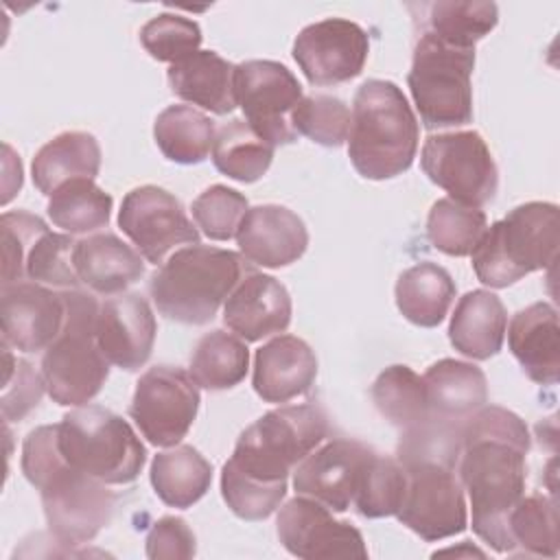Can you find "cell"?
I'll return each instance as SVG.
<instances>
[{"instance_id":"31","label":"cell","mask_w":560,"mask_h":560,"mask_svg":"<svg viewBox=\"0 0 560 560\" xmlns=\"http://www.w3.org/2000/svg\"><path fill=\"white\" fill-rule=\"evenodd\" d=\"M214 136V120L190 105H168L153 122L158 149L175 164L203 162L212 151Z\"/></svg>"},{"instance_id":"17","label":"cell","mask_w":560,"mask_h":560,"mask_svg":"<svg viewBox=\"0 0 560 560\" xmlns=\"http://www.w3.org/2000/svg\"><path fill=\"white\" fill-rule=\"evenodd\" d=\"M66 293L22 280L2 284L0 319L2 346L20 352L46 350L66 324Z\"/></svg>"},{"instance_id":"14","label":"cell","mask_w":560,"mask_h":560,"mask_svg":"<svg viewBox=\"0 0 560 560\" xmlns=\"http://www.w3.org/2000/svg\"><path fill=\"white\" fill-rule=\"evenodd\" d=\"M118 225L144 260L162 265L177 245H197L199 230L168 190L147 184L129 190L118 210Z\"/></svg>"},{"instance_id":"45","label":"cell","mask_w":560,"mask_h":560,"mask_svg":"<svg viewBox=\"0 0 560 560\" xmlns=\"http://www.w3.org/2000/svg\"><path fill=\"white\" fill-rule=\"evenodd\" d=\"M4 357V383H2V418L7 422H20L26 418L44 396V378L26 359L11 354V348L2 346Z\"/></svg>"},{"instance_id":"40","label":"cell","mask_w":560,"mask_h":560,"mask_svg":"<svg viewBox=\"0 0 560 560\" xmlns=\"http://www.w3.org/2000/svg\"><path fill=\"white\" fill-rule=\"evenodd\" d=\"M293 127L298 136L302 133L322 147H341L350 131V109L330 94L302 96L293 112Z\"/></svg>"},{"instance_id":"16","label":"cell","mask_w":560,"mask_h":560,"mask_svg":"<svg viewBox=\"0 0 560 560\" xmlns=\"http://www.w3.org/2000/svg\"><path fill=\"white\" fill-rule=\"evenodd\" d=\"M276 532L295 558H368L365 540L350 521L335 518L332 510L302 494L280 508Z\"/></svg>"},{"instance_id":"20","label":"cell","mask_w":560,"mask_h":560,"mask_svg":"<svg viewBox=\"0 0 560 560\" xmlns=\"http://www.w3.org/2000/svg\"><path fill=\"white\" fill-rule=\"evenodd\" d=\"M236 243L247 262L280 269L304 256L308 230L287 206L265 203L247 208L236 232Z\"/></svg>"},{"instance_id":"11","label":"cell","mask_w":560,"mask_h":560,"mask_svg":"<svg viewBox=\"0 0 560 560\" xmlns=\"http://www.w3.org/2000/svg\"><path fill=\"white\" fill-rule=\"evenodd\" d=\"M420 166L433 184L451 195L453 201L470 208L490 203L499 188L494 158L477 131L429 136L420 153Z\"/></svg>"},{"instance_id":"1","label":"cell","mask_w":560,"mask_h":560,"mask_svg":"<svg viewBox=\"0 0 560 560\" xmlns=\"http://www.w3.org/2000/svg\"><path fill=\"white\" fill-rule=\"evenodd\" d=\"M328 435L317 402L287 405L254 420L221 470V494L243 521L269 518L287 494V477Z\"/></svg>"},{"instance_id":"39","label":"cell","mask_w":560,"mask_h":560,"mask_svg":"<svg viewBox=\"0 0 560 560\" xmlns=\"http://www.w3.org/2000/svg\"><path fill=\"white\" fill-rule=\"evenodd\" d=\"M429 33L448 46L475 48L499 22L494 2H433L427 13Z\"/></svg>"},{"instance_id":"23","label":"cell","mask_w":560,"mask_h":560,"mask_svg":"<svg viewBox=\"0 0 560 560\" xmlns=\"http://www.w3.org/2000/svg\"><path fill=\"white\" fill-rule=\"evenodd\" d=\"M508 332V346L529 381L556 385L560 374V328L558 313L549 302L521 308Z\"/></svg>"},{"instance_id":"8","label":"cell","mask_w":560,"mask_h":560,"mask_svg":"<svg viewBox=\"0 0 560 560\" xmlns=\"http://www.w3.org/2000/svg\"><path fill=\"white\" fill-rule=\"evenodd\" d=\"M66 462L103 483H131L144 468L147 448L127 420L98 405H81L57 424Z\"/></svg>"},{"instance_id":"25","label":"cell","mask_w":560,"mask_h":560,"mask_svg":"<svg viewBox=\"0 0 560 560\" xmlns=\"http://www.w3.org/2000/svg\"><path fill=\"white\" fill-rule=\"evenodd\" d=\"M234 68L214 50H197L171 63L166 79L171 92L182 101L223 116L236 107Z\"/></svg>"},{"instance_id":"42","label":"cell","mask_w":560,"mask_h":560,"mask_svg":"<svg viewBox=\"0 0 560 560\" xmlns=\"http://www.w3.org/2000/svg\"><path fill=\"white\" fill-rule=\"evenodd\" d=\"M140 44L153 59L177 63L199 50L201 28L190 18L160 13L140 28Z\"/></svg>"},{"instance_id":"7","label":"cell","mask_w":560,"mask_h":560,"mask_svg":"<svg viewBox=\"0 0 560 560\" xmlns=\"http://www.w3.org/2000/svg\"><path fill=\"white\" fill-rule=\"evenodd\" d=\"M66 324L44 350L42 378L52 402L61 407L88 405L109 376V361L96 341L101 304L81 289H63Z\"/></svg>"},{"instance_id":"41","label":"cell","mask_w":560,"mask_h":560,"mask_svg":"<svg viewBox=\"0 0 560 560\" xmlns=\"http://www.w3.org/2000/svg\"><path fill=\"white\" fill-rule=\"evenodd\" d=\"M72 234L46 232L33 245L26 258V280L52 287V289H79L81 280L74 269Z\"/></svg>"},{"instance_id":"4","label":"cell","mask_w":560,"mask_h":560,"mask_svg":"<svg viewBox=\"0 0 560 560\" xmlns=\"http://www.w3.org/2000/svg\"><path fill=\"white\" fill-rule=\"evenodd\" d=\"M418 118L402 90L383 79H368L354 94L348 158L365 179L402 175L418 151Z\"/></svg>"},{"instance_id":"26","label":"cell","mask_w":560,"mask_h":560,"mask_svg":"<svg viewBox=\"0 0 560 560\" xmlns=\"http://www.w3.org/2000/svg\"><path fill=\"white\" fill-rule=\"evenodd\" d=\"M508 313L499 295L486 289L468 291L459 298L451 315L448 339L453 348L475 361L494 357L505 339Z\"/></svg>"},{"instance_id":"19","label":"cell","mask_w":560,"mask_h":560,"mask_svg":"<svg viewBox=\"0 0 560 560\" xmlns=\"http://www.w3.org/2000/svg\"><path fill=\"white\" fill-rule=\"evenodd\" d=\"M155 330V315L140 293H118L98 308V348L105 359L120 370L133 372L149 361Z\"/></svg>"},{"instance_id":"18","label":"cell","mask_w":560,"mask_h":560,"mask_svg":"<svg viewBox=\"0 0 560 560\" xmlns=\"http://www.w3.org/2000/svg\"><path fill=\"white\" fill-rule=\"evenodd\" d=\"M372 448L359 440L337 438L311 451L293 470L298 494L319 501L332 512H346Z\"/></svg>"},{"instance_id":"6","label":"cell","mask_w":560,"mask_h":560,"mask_svg":"<svg viewBox=\"0 0 560 560\" xmlns=\"http://www.w3.org/2000/svg\"><path fill=\"white\" fill-rule=\"evenodd\" d=\"M558 206L529 201L512 208L505 219L492 223L472 249V269L479 282L505 289L523 276L556 262Z\"/></svg>"},{"instance_id":"5","label":"cell","mask_w":560,"mask_h":560,"mask_svg":"<svg viewBox=\"0 0 560 560\" xmlns=\"http://www.w3.org/2000/svg\"><path fill=\"white\" fill-rule=\"evenodd\" d=\"M249 271L236 252L197 243L177 249L158 267L149 280V293L166 319L201 326L214 319L219 306Z\"/></svg>"},{"instance_id":"9","label":"cell","mask_w":560,"mask_h":560,"mask_svg":"<svg viewBox=\"0 0 560 560\" xmlns=\"http://www.w3.org/2000/svg\"><path fill=\"white\" fill-rule=\"evenodd\" d=\"M475 48H457L424 31L413 48L407 85L427 129L462 127L472 120Z\"/></svg>"},{"instance_id":"3","label":"cell","mask_w":560,"mask_h":560,"mask_svg":"<svg viewBox=\"0 0 560 560\" xmlns=\"http://www.w3.org/2000/svg\"><path fill=\"white\" fill-rule=\"evenodd\" d=\"M22 472L39 490L50 534L83 545L112 521L116 494L107 483L70 466L57 444V424L33 429L22 444Z\"/></svg>"},{"instance_id":"13","label":"cell","mask_w":560,"mask_h":560,"mask_svg":"<svg viewBox=\"0 0 560 560\" xmlns=\"http://www.w3.org/2000/svg\"><path fill=\"white\" fill-rule=\"evenodd\" d=\"M199 409V385L175 365H153L136 383L129 416L155 446H175L190 431Z\"/></svg>"},{"instance_id":"15","label":"cell","mask_w":560,"mask_h":560,"mask_svg":"<svg viewBox=\"0 0 560 560\" xmlns=\"http://www.w3.org/2000/svg\"><path fill=\"white\" fill-rule=\"evenodd\" d=\"M368 52V33L346 18L313 22L293 42V59L311 85H339L359 77Z\"/></svg>"},{"instance_id":"32","label":"cell","mask_w":560,"mask_h":560,"mask_svg":"<svg viewBox=\"0 0 560 560\" xmlns=\"http://www.w3.org/2000/svg\"><path fill=\"white\" fill-rule=\"evenodd\" d=\"M273 144L262 140L247 120L232 118L217 129L212 144V162L219 173L252 184L260 179L273 160Z\"/></svg>"},{"instance_id":"37","label":"cell","mask_w":560,"mask_h":560,"mask_svg":"<svg viewBox=\"0 0 560 560\" xmlns=\"http://www.w3.org/2000/svg\"><path fill=\"white\" fill-rule=\"evenodd\" d=\"M407 488V472L396 457L372 448L354 492V510L365 518L396 516Z\"/></svg>"},{"instance_id":"35","label":"cell","mask_w":560,"mask_h":560,"mask_svg":"<svg viewBox=\"0 0 560 560\" xmlns=\"http://www.w3.org/2000/svg\"><path fill=\"white\" fill-rule=\"evenodd\" d=\"M112 195L94 179H70L61 184L48 199L50 221L68 234H88L109 223Z\"/></svg>"},{"instance_id":"2","label":"cell","mask_w":560,"mask_h":560,"mask_svg":"<svg viewBox=\"0 0 560 560\" xmlns=\"http://www.w3.org/2000/svg\"><path fill=\"white\" fill-rule=\"evenodd\" d=\"M457 479L468 492L472 532L497 553H514L508 516L525 494L529 431L514 413L483 405L462 422Z\"/></svg>"},{"instance_id":"43","label":"cell","mask_w":560,"mask_h":560,"mask_svg":"<svg viewBox=\"0 0 560 560\" xmlns=\"http://www.w3.org/2000/svg\"><path fill=\"white\" fill-rule=\"evenodd\" d=\"M195 225L212 241H230L247 212V199L234 188L214 184L197 195L190 206Z\"/></svg>"},{"instance_id":"44","label":"cell","mask_w":560,"mask_h":560,"mask_svg":"<svg viewBox=\"0 0 560 560\" xmlns=\"http://www.w3.org/2000/svg\"><path fill=\"white\" fill-rule=\"evenodd\" d=\"M2 232V284L26 280V258L48 225L26 210L4 212L0 219Z\"/></svg>"},{"instance_id":"34","label":"cell","mask_w":560,"mask_h":560,"mask_svg":"<svg viewBox=\"0 0 560 560\" xmlns=\"http://www.w3.org/2000/svg\"><path fill=\"white\" fill-rule=\"evenodd\" d=\"M370 396L378 413L400 431H407L431 416L424 381L409 365L385 368L372 383Z\"/></svg>"},{"instance_id":"28","label":"cell","mask_w":560,"mask_h":560,"mask_svg":"<svg viewBox=\"0 0 560 560\" xmlns=\"http://www.w3.org/2000/svg\"><path fill=\"white\" fill-rule=\"evenodd\" d=\"M101 168V147L88 131H63L48 140L33 158L31 175L35 188L50 197L70 179H94Z\"/></svg>"},{"instance_id":"24","label":"cell","mask_w":560,"mask_h":560,"mask_svg":"<svg viewBox=\"0 0 560 560\" xmlns=\"http://www.w3.org/2000/svg\"><path fill=\"white\" fill-rule=\"evenodd\" d=\"M74 269L79 280L98 295L125 293L144 276L142 254L109 232L77 241Z\"/></svg>"},{"instance_id":"21","label":"cell","mask_w":560,"mask_h":560,"mask_svg":"<svg viewBox=\"0 0 560 560\" xmlns=\"http://www.w3.org/2000/svg\"><path fill=\"white\" fill-rule=\"evenodd\" d=\"M291 295L273 276L249 271L223 304V322L243 341L284 332L291 324Z\"/></svg>"},{"instance_id":"46","label":"cell","mask_w":560,"mask_h":560,"mask_svg":"<svg viewBox=\"0 0 560 560\" xmlns=\"http://www.w3.org/2000/svg\"><path fill=\"white\" fill-rule=\"evenodd\" d=\"M147 558L188 560L197 551V540L188 523L179 516H162L147 534Z\"/></svg>"},{"instance_id":"38","label":"cell","mask_w":560,"mask_h":560,"mask_svg":"<svg viewBox=\"0 0 560 560\" xmlns=\"http://www.w3.org/2000/svg\"><path fill=\"white\" fill-rule=\"evenodd\" d=\"M510 538L514 542V551L527 556H558V508L553 497H545L534 492L529 497H521L514 510L508 516Z\"/></svg>"},{"instance_id":"10","label":"cell","mask_w":560,"mask_h":560,"mask_svg":"<svg viewBox=\"0 0 560 560\" xmlns=\"http://www.w3.org/2000/svg\"><path fill=\"white\" fill-rule=\"evenodd\" d=\"M400 464L407 472V488L396 512L398 521L427 542L462 534L468 525V510L455 466L435 459Z\"/></svg>"},{"instance_id":"29","label":"cell","mask_w":560,"mask_h":560,"mask_svg":"<svg viewBox=\"0 0 560 560\" xmlns=\"http://www.w3.org/2000/svg\"><path fill=\"white\" fill-rule=\"evenodd\" d=\"M455 291L457 287L451 273L444 267L424 260L398 276L394 295L405 319L422 328H433L446 317Z\"/></svg>"},{"instance_id":"36","label":"cell","mask_w":560,"mask_h":560,"mask_svg":"<svg viewBox=\"0 0 560 560\" xmlns=\"http://www.w3.org/2000/svg\"><path fill=\"white\" fill-rule=\"evenodd\" d=\"M488 230L486 212L451 197L438 199L427 217V236L446 256H470Z\"/></svg>"},{"instance_id":"33","label":"cell","mask_w":560,"mask_h":560,"mask_svg":"<svg viewBox=\"0 0 560 560\" xmlns=\"http://www.w3.org/2000/svg\"><path fill=\"white\" fill-rule=\"evenodd\" d=\"M249 365V350L243 339L225 330L206 332L190 354L192 381L210 392L238 385Z\"/></svg>"},{"instance_id":"27","label":"cell","mask_w":560,"mask_h":560,"mask_svg":"<svg viewBox=\"0 0 560 560\" xmlns=\"http://www.w3.org/2000/svg\"><path fill=\"white\" fill-rule=\"evenodd\" d=\"M429 411L435 418L464 422L488 402V383L481 368L457 359H440L424 376Z\"/></svg>"},{"instance_id":"12","label":"cell","mask_w":560,"mask_h":560,"mask_svg":"<svg viewBox=\"0 0 560 560\" xmlns=\"http://www.w3.org/2000/svg\"><path fill=\"white\" fill-rule=\"evenodd\" d=\"M236 105L247 125L269 144H291L298 140L293 112L302 101V85L280 61L249 59L234 68Z\"/></svg>"},{"instance_id":"22","label":"cell","mask_w":560,"mask_h":560,"mask_svg":"<svg viewBox=\"0 0 560 560\" xmlns=\"http://www.w3.org/2000/svg\"><path fill=\"white\" fill-rule=\"evenodd\" d=\"M315 376L317 357L295 335H278L256 350L252 385L265 402L280 405L308 394Z\"/></svg>"},{"instance_id":"30","label":"cell","mask_w":560,"mask_h":560,"mask_svg":"<svg viewBox=\"0 0 560 560\" xmlns=\"http://www.w3.org/2000/svg\"><path fill=\"white\" fill-rule=\"evenodd\" d=\"M212 483L210 462L190 444H175L151 462V486L162 503L186 510L195 505Z\"/></svg>"}]
</instances>
